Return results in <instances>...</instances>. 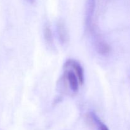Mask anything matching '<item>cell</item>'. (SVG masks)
I'll use <instances>...</instances> for the list:
<instances>
[{"instance_id": "6da1fadb", "label": "cell", "mask_w": 130, "mask_h": 130, "mask_svg": "<svg viewBox=\"0 0 130 130\" xmlns=\"http://www.w3.org/2000/svg\"><path fill=\"white\" fill-rule=\"evenodd\" d=\"M95 0H87L86 4V17H85V25L86 30L93 32L94 31L93 17L95 12Z\"/></svg>"}, {"instance_id": "7a4b0ae2", "label": "cell", "mask_w": 130, "mask_h": 130, "mask_svg": "<svg viewBox=\"0 0 130 130\" xmlns=\"http://www.w3.org/2000/svg\"><path fill=\"white\" fill-rule=\"evenodd\" d=\"M64 67L66 69L69 68V67H71L75 72V73L76 74V75H77L80 85H83L84 82H85L84 70L81 65L78 62L74 60L69 59L66 61L64 64Z\"/></svg>"}, {"instance_id": "3957f363", "label": "cell", "mask_w": 130, "mask_h": 130, "mask_svg": "<svg viewBox=\"0 0 130 130\" xmlns=\"http://www.w3.org/2000/svg\"><path fill=\"white\" fill-rule=\"evenodd\" d=\"M65 77L71 91L74 93H76L79 90V86L80 84L76 74L73 70L69 69L66 72Z\"/></svg>"}, {"instance_id": "277c9868", "label": "cell", "mask_w": 130, "mask_h": 130, "mask_svg": "<svg viewBox=\"0 0 130 130\" xmlns=\"http://www.w3.org/2000/svg\"><path fill=\"white\" fill-rule=\"evenodd\" d=\"M57 33L59 40L62 44H66L69 40V35L65 23L62 20H59L57 23Z\"/></svg>"}, {"instance_id": "5b68a950", "label": "cell", "mask_w": 130, "mask_h": 130, "mask_svg": "<svg viewBox=\"0 0 130 130\" xmlns=\"http://www.w3.org/2000/svg\"><path fill=\"white\" fill-rule=\"evenodd\" d=\"M95 46L98 53L103 55L108 54L110 51V48L109 44L102 39L96 40Z\"/></svg>"}, {"instance_id": "8992f818", "label": "cell", "mask_w": 130, "mask_h": 130, "mask_svg": "<svg viewBox=\"0 0 130 130\" xmlns=\"http://www.w3.org/2000/svg\"><path fill=\"white\" fill-rule=\"evenodd\" d=\"M89 118L92 121L95 126L97 128V130H109L108 127L100 120V118L94 112H90L89 114Z\"/></svg>"}, {"instance_id": "52a82bcc", "label": "cell", "mask_w": 130, "mask_h": 130, "mask_svg": "<svg viewBox=\"0 0 130 130\" xmlns=\"http://www.w3.org/2000/svg\"><path fill=\"white\" fill-rule=\"evenodd\" d=\"M44 39L46 41L47 44L50 46H53V37L52 32L50 27L46 26L44 29Z\"/></svg>"}, {"instance_id": "ba28073f", "label": "cell", "mask_w": 130, "mask_h": 130, "mask_svg": "<svg viewBox=\"0 0 130 130\" xmlns=\"http://www.w3.org/2000/svg\"><path fill=\"white\" fill-rule=\"evenodd\" d=\"M27 1H28V2L29 3H31V4H33L34 2H35L36 0H27Z\"/></svg>"}]
</instances>
